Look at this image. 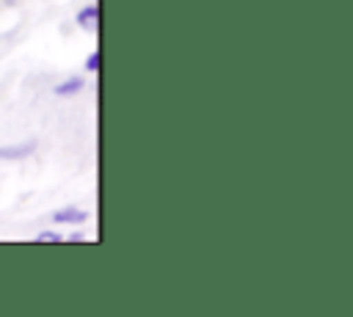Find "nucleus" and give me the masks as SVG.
<instances>
[{
    "instance_id": "nucleus-3",
    "label": "nucleus",
    "mask_w": 353,
    "mask_h": 317,
    "mask_svg": "<svg viewBox=\"0 0 353 317\" xmlns=\"http://www.w3.org/2000/svg\"><path fill=\"white\" fill-rule=\"evenodd\" d=\"M55 223H83L85 221V212L83 209H58L52 215Z\"/></svg>"
},
{
    "instance_id": "nucleus-2",
    "label": "nucleus",
    "mask_w": 353,
    "mask_h": 317,
    "mask_svg": "<svg viewBox=\"0 0 353 317\" xmlns=\"http://www.w3.org/2000/svg\"><path fill=\"white\" fill-rule=\"evenodd\" d=\"M77 25L85 28V30H97L99 28V8L97 6H88L77 14Z\"/></svg>"
},
{
    "instance_id": "nucleus-4",
    "label": "nucleus",
    "mask_w": 353,
    "mask_h": 317,
    "mask_svg": "<svg viewBox=\"0 0 353 317\" xmlns=\"http://www.w3.org/2000/svg\"><path fill=\"white\" fill-rule=\"evenodd\" d=\"M83 88V80L80 77H72V80H66V83H58L55 85V94L58 96H72V94H77Z\"/></svg>"
},
{
    "instance_id": "nucleus-6",
    "label": "nucleus",
    "mask_w": 353,
    "mask_h": 317,
    "mask_svg": "<svg viewBox=\"0 0 353 317\" xmlns=\"http://www.w3.org/2000/svg\"><path fill=\"white\" fill-rule=\"evenodd\" d=\"M85 69H88V72H97V69H99V52H91V55H88Z\"/></svg>"
},
{
    "instance_id": "nucleus-1",
    "label": "nucleus",
    "mask_w": 353,
    "mask_h": 317,
    "mask_svg": "<svg viewBox=\"0 0 353 317\" xmlns=\"http://www.w3.org/2000/svg\"><path fill=\"white\" fill-rule=\"evenodd\" d=\"M36 149V143H19V146H0V160H22Z\"/></svg>"
},
{
    "instance_id": "nucleus-5",
    "label": "nucleus",
    "mask_w": 353,
    "mask_h": 317,
    "mask_svg": "<svg viewBox=\"0 0 353 317\" xmlns=\"http://www.w3.org/2000/svg\"><path fill=\"white\" fill-rule=\"evenodd\" d=\"M36 240H39V243H61L63 237H61L58 232H41V234H36Z\"/></svg>"
}]
</instances>
